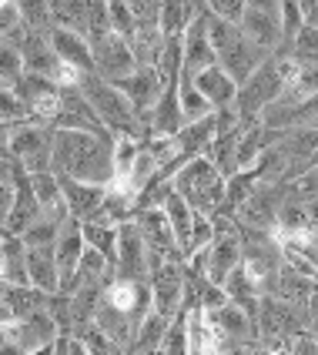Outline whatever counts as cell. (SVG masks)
<instances>
[{"label": "cell", "instance_id": "cell-7", "mask_svg": "<svg viewBox=\"0 0 318 355\" xmlns=\"http://www.w3.org/2000/svg\"><path fill=\"white\" fill-rule=\"evenodd\" d=\"M134 225H138L141 238H144V245H148V261H151V272L158 268L164 258L181 255L178 238H175V228H171V221H168L164 205L134 208Z\"/></svg>", "mask_w": 318, "mask_h": 355}, {"label": "cell", "instance_id": "cell-31", "mask_svg": "<svg viewBox=\"0 0 318 355\" xmlns=\"http://www.w3.org/2000/svg\"><path fill=\"white\" fill-rule=\"evenodd\" d=\"M164 211H168V221H171V228H175V238H178V248L184 252V245H188V235H191V225H195V208L178 195V191H171V195L164 198Z\"/></svg>", "mask_w": 318, "mask_h": 355}, {"label": "cell", "instance_id": "cell-48", "mask_svg": "<svg viewBox=\"0 0 318 355\" xmlns=\"http://www.w3.org/2000/svg\"><path fill=\"white\" fill-rule=\"evenodd\" d=\"M10 205H14V181L10 178H0V225L10 215Z\"/></svg>", "mask_w": 318, "mask_h": 355}, {"label": "cell", "instance_id": "cell-22", "mask_svg": "<svg viewBox=\"0 0 318 355\" xmlns=\"http://www.w3.org/2000/svg\"><path fill=\"white\" fill-rule=\"evenodd\" d=\"M51 44H54V54L58 60H67L80 71H94V54H91V40L78 34V31H67V27H51Z\"/></svg>", "mask_w": 318, "mask_h": 355}, {"label": "cell", "instance_id": "cell-40", "mask_svg": "<svg viewBox=\"0 0 318 355\" xmlns=\"http://www.w3.org/2000/svg\"><path fill=\"white\" fill-rule=\"evenodd\" d=\"M107 20H111V31L121 34V37H131V34H134V27H138L134 10H131L124 0H107Z\"/></svg>", "mask_w": 318, "mask_h": 355}, {"label": "cell", "instance_id": "cell-2", "mask_svg": "<svg viewBox=\"0 0 318 355\" xmlns=\"http://www.w3.org/2000/svg\"><path fill=\"white\" fill-rule=\"evenodd\" d=\"M295 67H299V60L288 58V54H281V51H275V54L265 60L251 78L241 80L238 94H235V107H238L241 121L255 124V121L261 118V111H265V107L288 87V80H292V74H295Z\"/></svg>", "mask_w": 318, "mask_h": 355}, {"label": "cell", "instance_id": "cell-35", "mask_svg": "<svg viewBox=\"0 0 318 355\" xmlns=\"http://www.w3.org/2000/svg\"><path fill=\"white\" fill-rule=\"evenodd\" d=\"M161 352L164 355H188V309H178V312L171 315L168 332L161 338Z\"/></svg>", "mask_w": 318, "mask_h": 355}, {"label": "cell", "instance_id": "cell-45", "mask_svg": "<svg viewBox=\"0 0 318 355\" xmlns=\"http://www.w3.org/2000/svg\"><path fill=\"white\" fill-rule=\"evenodd\" d=\"M204 10L208 14H218L224 20H235L238 24L245 14V0H204Z\"/></svg>", "mask_w": 318, "mask_h": 355}, {"label": "cell", "instance_id": "cell-49", "mask_svg": "<svg viewBox=\"0 0 318 355\" xmlns=\"http://www.w3.org/2000/svg\"><path fill=\"white\" fill-rule=\"evenodd\" d=\"M305 208H308V228H312V235L318 238V195L305 198Z\"/></svg>", "mask_w": 318, "mask_h": 355}, {"label": "cell", "instance_id": "cell-11", "mask_svg": "<svg viewBox=\"0 0 318 355\" xmlns=\"http://www.w3.org/2000/svg\"><path fill=\"white\" fill-rule=\"evenodd\" d=\"M58 332L60 325L58 318L51 315V309H40L34 315L17 318V322L7 325V338H10L14 352H47Z\"/></svg>", "mask_w": 318, "mask_h": 355}, {"label": "cell", "instance_id": "cell-36", "mask_svg": "<svg viewBox=\"0 0 318 355\" xmlns=\"http://www.w3.org/2000/svg\"><path fill=\"white\" fill-rule=\"evenodd\" d=\"M279 51L295 60H318V27L315 24H305L299 34L288 40L285 47H279Z\"/></svg>", "mask_w": 318, "mask_h": 355}, {"label": "cell", "instance_id": "cell-14", "mask_svg": "<svg viewBox=\"0 0 318 355\" xmlns=\"http://www.w3.org/2000/svg\"><path fill=\"white\" fill-rule=\"evenodd\" d=\"M87 248L84 241V232H80V218H67L60 225L58 232V241H54V255H58V272H60V288L58 292H71L74 285V272H78V261Z\"/></svg>", "mask_w": 318, "mask_h": 355}, {"label": "cell", "instance_id": "cell-29", "mask_svg": "<svg viewBox=\"0 0 318 355\" xmlns=\"http://www.w3.org/2000/svg\"><path fill=\"white\" fill-rule=\"evenodd\" d=\"M80 232H84V241H87L91 248H98L111 265L118 261V228H114V225H104V221H94V218H84V221H80Z\"/></svg>", "mask_w": 318, "mask_h": 355}, {"label": "cell", "instance_id": "cell-39", "mask_svg": "<svg viewBox=\"0 0 318 355\" xmlns=\"http://www.w3.org/2000/svg\"><path fill=\"white\" fill-rule=\"evenodd\" d=\"M24 74V60L10 37H0V84H14Z\"/></svg>", "mask_w": 318, "mask_h": 355}, {"label": "cell", "instance_id": "cell-27", "mask_svg": "<svg viewBox=\"0 0 318 355\" xmlns=\"http://www.w3.org/2000/svg\"><path fill=\"white\" fill-rule=\"evenodd\" d=\"M198 14L201 10L195 7V0H158V27L164 37H181Z\"/></svg>", "mask_w": 318, "mask_h": 355}, {"label": "cell", "instance_id": "cell-18", "mask_svg": "<svg viewBox=\"0 0 318 355\" xmlns=\"http://www.w3.org/2000/svg\"><path fill=\"white\" fill-rule=\"evenodd\" d=\"M60 178V191H64V205L74 218H94V211L100 208V201L107 198V184H94V181H80L71 175H58Z\"/></svg>", "mask_w": 318, "mask_h": 355}, {"label": "cell", "instance_id": "cell-21", "mask_svg": "<svg viewBox=\"0 0 318 355\" xmlns=\"http://www.w3.org/2000/svg\"><path fill=\"white\" fill-rule=\"evenodd\" d=\"M241 34L248 40H255L258 47H265L268 54H275L281 47V20L272 10H255V7H245V14L238 20Z\"/></svg>", "mask_w": 318, "mask_h": 355}, {"label": "cell", "instance_id": "cell-32", "mask_svg": "<svg viewBox=\"0 0 318 355\" xmlns=\"http://www.w3.org/2000/svg\"><path fill=\"white\" fill-rule=\"evenodd\" d=\"M178 101H181V111H184V118H188V121L208 118V114L215 111V107L208 104V98H204L198 87H195L191 74H178Z\"/></svg>", "mask_w": 318, "mask_h": 355}, {"label": "cell", "instance_id": "cell-17", "mask_svg": "<svg viewBox=\"0 0 318 355\" xmlns=\"http://www.w3.org/2000/svg\"><path fill=\"white\" fill-rule=\"evenodd\" d=\"M51 128H74V131H107L100 118L94 114V107L84 101L78 87H60V107L54 121H51ZM114 135V131H111Z\"/></svg>", "mask_w": 318, "mask_h": 355}, {"label": "cell", "instance_id": "cell-3", "mask_svg": "<svg viewBox=\"0 0 318 355\" xmlns=\"http://www.w3.org/2000/svg\"><path fill=\"white\" fill-rule=\"evenodd\" d=\"M78 91L94 107V114L100 118V124L107 131H114V135H141L138 111H134V104L127 101V94L121 91L114 80L100 78L98 71H84Z\"/></svg>", "mask_w": 318, "mask_h": 355}, {"label": "cell", "instance_id": "cell-44", "mask_svg": "<svg viewBox=\"0 0 318 355\" xmlns=\"http://www.w3.org/2000/svg\"><path fill=\"white\" fill-rule=\"evenodd\" d=\"M80 338H84V345H87V352H94V355H104V352H121L118 349V342L107 336V332H100L98 325L91 322L84 332H80Z\"/></svg>", "mask_w": 318, "mask_h": 355}, {"label": "cell", "instance_id": "cell-9", "mask_svg": "<svg viewBox=\"0 0 318 355\" xmlns=\"http://www.w3.org/2000/svg\"><path fill=\"white\" fill-rule=\"evenodd\" d=\"M7 37L14 40V47H17L20 60H24V71L54 78L58 54H54V44H51V31H37V27L17 24V27L7 34Z\"/></svg>", "mask_w": 318, "mask_h": 355}, {"label": "cell", "instance_id": "cell-55", "mask_svg": "<svg viewBox=\"0 0 318 355\" xmlns=\"http://www.w3.org/2000/svg\"><path fill=\"white\" fill-rule=\"evenodd\" d=\"M315 164H318V148H315V155H312V158L305 161V168H315Z\"/></svg>", "mask_w": 318, "mask_h": 355}, {"label": "cell", "instance_id": "cell-54", "mask_svg": "<svg viewBox=\"0 0 318 355\" xmlns=\"http://www.w3.org/2000/svg\"><path fill=\"white\" fill-rule=\"evenodd\" d=\"M0 352H14L10 349V338H7V325H0Z\"/></svg>", "mask_w": 318, "mask_h": 355}, {"label": "cell", "instance_id": "cell-42", "mask_svg": "<svg viewBox=\"0 0 318 355\" xmlns=\"http://www.w3.org/2000/svg\"><path fill=\"white\" fill-rule=\"evenodd\" d=\"M24 118H27V107H24V101L17 98L14 84H0V121L17 124V121H24Z\"/></svg>", "mask_w": 318, "mask_h": 355}, {"label": "cell", "instance_id": "cell-38", "mask_svg": "<svg viewBox=\"0 0 318 355\" xmlns=\"http://www.w3.org/2000/svg\"><path fill=\"white\" fill-rule=\"evenodd\" d=\"M17 3V14H20V24L27 27H37V31H51V3L47 0H14Z\"/></svg>", "mask_w": 318, "mask_h": 355}, {"label": "cell", "instance_id": "cell-16", "mask_svg": "<svg viewBox=\"0 0 318 355\" xmlns=\"http://www.w3.org/2000/svg\"><path fill=\"white\" fill-rule=\"evenodd\" d=\"M184 64H181V74H195L208 64H218V54L211 47V37H208V10H201L198 17L184 27Z\"/></svg>", "mask_w": 318, "mask_h": 355}, {"label": "cell", "instance_id": "cell-50", "mask_svg": "<svg viewBox=\"0 0 318 355\" xmlns=\"http://www.w3.org/2000/svg\"><path fill=\"white\" fill-rule=\"evenodd\" d=\"M301 7V14H305V24H315L318 27V0H295Z\"/></svg>", "mask_w": 318, "mask_h": 355}, {"label": "cell", "instance_id": "cell-43", "mask_svg": "<svg viewBox=\"0 0 318 355\" xmlns=\"http://www.w3.org/2000/svg\"><path fill=\"white\" fill-rule=\"evenodd\" d=\"M47 352H54V355H87V345H84V338H80L74 329H60Z\"/></svg>", "mask_w": 318, "mask_h": 355}, {"label": "cell", "instance_id": "cell-33", "mask_svg": "<svg viewBox=\"0 0 318 355\" xmlns=\"http://www.w3.org/2000/svg\"><path fill=\"white\" fill-rule=\"evenodd\" d=\"M181 64H184V40L181 37H164V44H161V51H158V60H154L158 74L171 84V80H178Z\"/></svg>", "mask_w": 318, "mask_h": 355}, {"label": "cell", "instance_id": "cell-28", "mask_svg": "<svg viewBox=\"0 0 318 355\" xmlns=\"http://www.w3.org/2000/svg\"><path fill=\"white\" fill-rule=\"evenodd\" d=\"M224 292H228V302L241 305V309H245V312H248L251 318L258 315L261 288H258V282H251V278H248V272H245L241 265L228 278H224ZM255 325H258V322H255Z\"/></svg>", "mask_w": 318, "mask_h": 355}, {"label": "cell", "instance_id": "cell-4", "mask_svg": "<svg viewBox=\"0 0 318 355\" xmlns=\"http://www.w3.org/2000/svg\"><path fill=\"white\" fill-rule=\"evenodd\" d=\"M171 188L178 191L195 211L204 215H215L224 201V188H228V178L221 175L211 161L198 155V158H188L178 171L171 175Z\"/></svg>", "mask_w": 318, "mask_h": 355}, {"label": "cell", "instance_id": "cell-52", "mask_svg": "<svg viewBox=\"0 0 318 355\" xmlns=\"http://www.w3.org/2000/svg\"><path fill=\"white\" fill-rule=\"evenodd\" d=\"M245 7H255V10H272V14H279V10H281V0H245Z\"/></svg>", "mask_w": 318, "mask_h": 355}, {"label": "cell", "instance_id": "cell-41", "mask_svg": "<svg viewBox=\"0 0 318 355\" xmlns=\"http://www.w3.org/2000/svg\"><path fill=\"white\" fill-rule=\"evenodd\" d=\"M279 20H281V47H285V44L305 27V14H301V7L295 0H281Z\"/></svg>", "mask_w": 318, "mask_h": 355}, {"label": "cell", "instance_id": "cell-34", "mask_svg": "<svg viewBox=\"0 0 318 355\" xmlns=\"http://www.w3.org/2000/svg\"><path fill=\"white\" fill-rule=\"evenodd\" d=\"M141 155V135H114V178H127Z\"/></svg>", "mask_w": 318, "mask_h": 355}, {"label": "cell", "instance_id": "cell-15", "mask_svg": "<svg viewBox=\"0 0 318 355\" xmlns=\"http://www.w3.org/2000/svg\"><path fill=\"white\" fill-rule=\"evenodd\" d=\"M121 91L127 94V101L134 104V111H138V118H144L151 107H154V101L161 98V91L168 87V80L158 74V67H134L127 78H121L114 80Z\"/></svg>", "mask_w": 318, "mask_h": 355}, {"label": "cell", "instance_id": "cell-26", "mask_svg": "<svg viewBox=\"0 0 318 355\" xmlns=\"http://www.w3.org/2000/svg\"><path fill=\"white\" fill-rule=\"evenodd\" d=\"M168 322L171 315H164V312H148V315L138 322V329H134V338H131V345H127V352H138V355H158L161 352V338L168 332Z\"/></svg>", "mask_w": 318, "mask_h": 355}, {"label": "cell", "instance_id": "cell-19", "mask_svg": "<svg viewBox=\"0 0 318 355\" xmlns=\"http://www.w3.org/2000/svg\"><path fill=\"white\" fill-rule=\"evenodd\" d=\"M40 215V201L34 195V184H30V175L20 168L17 178H14V205H10V215L3 221V228L10 235H24V228Z\"/></svg>", "mask_w": 318, "mask_h": 355}, {"label": "cell", "instance_id": "cell-23", "mask_svg": "<svg viewBox=\"0 0 318 355\" xmlns=\"http://www.w3.org/2000/svg\"><path fill=\"white\" fill-rule=\"evenodd\" d=\"M27 278H30V285H37L44 292H58L60 272L54 245H27Z\"/></svg>", "mask_w": 318, "mask_h": 355}, {"label": "cell", "instance_id": "cell-53", "mask_svg": "<svg viewBox=\"0 0 318 355\" xmlns=\"http://www.w3.org/2000/svg\"><path fill=\"white\" fill-rule=\"evenodd\" d=\"M10 322H17V318H14V312H10V305L0 298V325H10Z\"/></svg>", "mask_w": 318, "mask_h": 355}, {"label": "cell", "instance_id": "cell-1", "mask_svg": "<svg viewBox=\"0 0 318 355\" xmlns=\"http://www.w3.org/2000/svg\"><path fill=\"white\" fill-rule=\"evenodd\" d=\"M58 175H71L94 184H111L114 178V135L111 131H74L54 128V158Z\"/></svg>", "mask_w": 318, "mask_h": 355}, {"label": "cell", "instance_id": "cell-30", "mask_svg": "<svg viewBox=\"0 0 318 355\" xmlns=\"http://www.w3.org/2000/svg\"><path fill=\"white\" fill-rule=\"evenodd\" d=\"M47 3L54 27H67L87 37V0H47Z\"/></svg>", "mask_w": 318, "mask_h": 355}, {"label": "cell", "instance_id": "cell-8", "mask_svg": "<svg viewBox=\"0 0 318 355\" xmlns=\"http://www.w3.org/2000/svg\"><path fill=\"white\" fill-rule=\"evenodd\" d=\"M14 91H17V98L24 101L30 121H40V124H51V121H54V114H58V107H60V87L54 84V78L24 71V74L14 80Z\"/></svg>", "mask_w": 318, "mask_h": 355}, {"label": "cell", "instance_id": "cell-37", "mask_svg": "<svg viewBox=\"0 0 318 355\" xmlns=\"http://www.w3.org/2000/svg\"><path fill=\"white\" fill-rule=\"evenodd\" d=\"M285 91L299 94L301 101L308 98V94H315L318 91V60H299V67H295V74H292Z\"/></svg>", "mask_w": 318, "mask_h": 355}, {"label": "cell", "instance_id": "cell-20", "mask_svg": "<svg viewBox=\"0 0 318 355\" xmlns=\"http://www.w3.org/2000/svg\"><path fill=\"white\" fill-rule=\"evenodd\" d=\"M195 80V87H198L201 94L208 98L211 107H228V104H235V94H238V80L231 78L221 64H208V67H201L191 74Z\"/></svg>", "mask_w": 318, "mask_h": 355}, {"label": "cell", "instance_id": "cell-47", "mask_svg": "<svg viewBox=\"0 0 318 355\" xmlns=\"http://www.w3.org/2000/svg\"><path fill=\"white\" fill-rule=\"evenodd\" d=\"M131 10H134V17L141 20H158V0H124Z\"/></svg>", "mask_w": 318, "mask_h": 355}, {"label": "cell", "instance_id": "cell-24", "mask_svg": "<svg viewBox=\"0 0 318 355\" xmlns=\"http://www.w3.org/2000/svg\"><path fill=\"white\" fill-rule=\"evenodd\" d=\"M215 138V111L208 118H198V121H188L175 135V144H178V161L184 164L188 158H198L208 151V144Z\"/></svg>", "mask_w": 318, "mask_h": 355}, {"label": "cell", "instance_id": "cell-51", "mask_svg": "<svg viewBox=\"0 0 318 355\" xmlns=\"http://www.w3.org/2000/svg\"><path fill=\"white\" fill-rule=\"evenodd\" d=\"M10 128L7 121H0V158H10Z\"/></svg>", "mask_w": 318, "mask_h": 355}, {"label": "cell", "instance_id": "cell-10", "mask_svg": "<svg viewBox=\"0 0 318 355\" xmlns=\"http://www.w3.org/2000/svg\"><path fill=\"white\" fill-rule=\"evenodd\" d=\"M151 309L175 315L184 302V255L164 258L158 268L151 272Z\"/></svg>", "mask_w": 318, "mask_h": 355}, {"label": "cell", "instance_id": "cell-12", "mask_svg": "<svg viewBox=\"0 0 318 355\" xmlns=\"http://www.w3.org/2000/svg\"><path fill=\"white\" fill-rule=\"evenodd\" d=\"M114 275L134 278V282H151V261H148V245L141 238L134 218H127L118 225V261H114Z\"/></svg>", "mask_w": 318, "mask_h": 355}, {"label": "cell", "instance_id": "cell-25", "mask_svg": "<svg viewBox=\"0 0 318 355\" xmlns=\"http://www.w3.org/2000/svg\"><path fill=\"white\" fill-rule=\"evenodd\" d=\"M188 352L191 355L221 352V332L215 329V322L208 318L204 309H191L188 312Z\"/></svg>", "mask_w": 318, "mask_h": 355}, {"label": "cell", "instance_id": "cell-6", "mask_svg": "<svg viewBox=\"0 0 318 355\" xmlns=\"http://www.w3.org/2000/svg\"><path fill=\"white\" fill-rule=\"evenodd\" d=\"M292 191V181H258L251 188V195L238 205V218L241 228H258V232H272L275 221H279V208L285 195Z\"/></svg>", "mask_w": 318, "mask_h": 355}, {"label": "cell", "instance_id": "cell-13", "mask_svg": "<svg viewBox=\"0 0 318 355\" xmlns=\"http://www.w3.org/2000/svg\"><path fill=\"white\" fill-rule=\"evenodd\" d=\"M91 54H94V71L107 80L127 78V74L138 67V60H134V51H131L127 37H121V34H114V31L104 34V37H98V40H91Z\"/></svg>", "mask_w": 318, "mask_h": 355}, {"label": "cell", "instance_id": "cell-46", "mask_svg": "<svg viewBox=\"0 0 318 355\" xmlns=\"http://www.w3.org/2000/svg\"><path fill=\"white\" fill-rule=\"evenodd\" d=\"M295 124H318V91L315 94H308V98L299 104V111H295Z\"/></svg>", "mask_w": 318, "mask_h": 355}, {"label": "cell", "instance_id": "cell-5", "mask_svg": "<svg viewBox=\"0 0 318 355\" xmlns=\"http://www.w3.org/2000/svg\"><path fill=\"white\" fill-rule=\"evenodd\" d=\"M10 158L17 161L27 175L47 171L54 158V128L40 121L24 118L10 128Z\"/></svg>", "mask_w": 318, "mask_h": 355}]
</instances>
